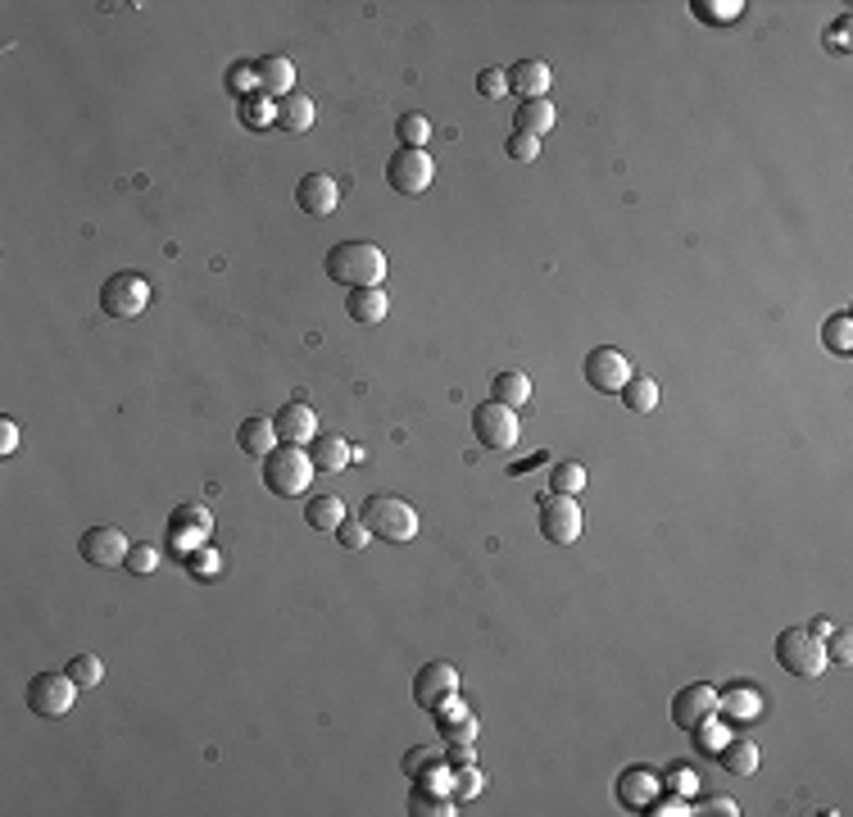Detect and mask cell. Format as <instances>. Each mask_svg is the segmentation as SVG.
<instances>
[{
  "label": "cell",
  "mask_w": 853,
  "mask_h": 817,
  "mask_svg": "<svg viewBox=\"0 0 853 817\" xmlns=\"http://www.w3.org/2000/svg\"><path fill=\"white\" fill-rule=\"evenodd\" d=\"M717 713H736V718H754V713H758V695H754V690H745V686L726 690V695L717 699Z\"/></svg>",
  "instance_id": "836d02e7"
},
{
  "label": "cell",
  "mask_w": 853,
  "mask_h": 817,
  "mask_svg": "<svg viewBox=\"0 0 853 817\" xmlns=\"http://www.w3.org/2000/svg\"><path fill=\"white\" fill-rule=\"evenodd\" d=\"M314 459L300 450V445H282V450L264 454V486L273 495H282V500H291V495H304L309 491V482H314Z\"/></svg>",
  "instance_id": "3957f363"
},
{
  "label": "cell",
  "mask_w": 853,
  "mask_h": 817,
  "mask_svg": "<svg viewBox=\"0 0 853 817\" xmlns=\"http://www.w3.org/2000/svg\"><path fill=\"white\" fill-rule=\"evenodd\" d=\"M459 695V672H454V663H427V668L413 677V704L418 709H441L445 699Z\"/></svg>",
  "instance_id": "8fae6325"
},
{
  "label": "cell",
  "mask_w": 853,
  "mask_h": 817,
  "mask_svg": "<svg viewBox=\"0 0 853 817\" xmlns=\"http://www.w3.org/2000/svg\"><path fill=\"white\" fill-rule=\"evenodd\" d=\"M69 677L78 681V690H91V686H100V677H105V663H100L96 654H78V659L69 663Z\"/></svg>",
  "instance_id": "e575fe53"
},
{
  "label": "cell",
  "mask_w": 853,
  "mask_h": 817,
  "mask_svg": "<svg viewBox=\"0 0 853 817\" xmlns=\"http://www.w3.org/2000/svg\"><path fill=\"white\" fill-rule=\"evenodd\" d=\"M314 100L309 96H300V91H291V96H282L277 100V128L282 132H309L314 128Z\"/></svg>",
  "instance_id": "cb8c5ba5"
},
{
  "label": "cell",
  "mask_w": 853,
  "mask_h": 817,
  "mask_svg": "<svg viewBox=\"0 0 853 817\" xmlns=\"http://www.w3.org/2000/svg\"><path fill=\"white\" fill-rule=\"evenodd\" d=\"M359 518L368 522V532L377 536V541H391V545H404L418 536V513H413V504L395 500V495H368L359 509Z\"/></svg>",
  "instance_id": "7a4b0ae2"
},
{
  "label": "cell",
  "mask_w": 853,
  "mask_h": 817,
  "mask_svg": "<svg viewBox=\"0 0 853 817\" xmlns=\"http://www.w3.org/2000/svg\"><path fill=\"white\" fill-rule=\"evenodd\" d=\"M436 178V164L427 150H395L391 164H386V182H391V191H400V196H422V191L432 187Z\"/></svg>",
  "instance_id": "9c48e42d"
},
{
  "label": "cell",
  "mask_w": 853,
  "mask_h": 817,
  "mask_svg": "<svg viewBox=\"0 0 853 817\" xmlns=\"http://www.w3.org/2000/svg\"><path fill=\"white\" fill-rule=\"evenodd\" d=\"M504 73H509V91H518L522 100H536L550 91V64L545 60H518Z\"/></svg>",
  "instance_id": "44dd1931"
},
{
  "label": "cell",
  "mask_w": 853,
  "mask_h": 817,
  "mask_svg": "<svg viewBox=\"0 0 853 817\" xmlns=\"http://www.w3.org/2000/svg\"><path fill=\"white\" fill-rule=\"evenodd\" d=\"M345 314L363 327H377L386 314H391V296H386L382 286H359V291H350V300H345Z\"/></svg>",
  "instance_id": "ac0fdd59"
},
{
  "label": "cell",
  "mask_w": 853,
  "mask_h": 817,
  "mask_svg": "<svg viewBox=\"0 0 853 817\" xmlns=\"http://www.w3.org/2000/svg\"><path fill=\"white\" fill-rule=\"evenodd\" d=\"M690 10H695V19H704V23H736L745 5H740V0H722V5H708V0H695Z\"/></svg>",
  "instance_id": "74e56055"
},
{
  "label": "cell",
  "mask_w": 853,
  "mask_h": 817,
  "mask_svg": "<svg viewBox=\"0 0 853 817\" xmlns=\"http://www.w3.org/2000/svg\"><path fill=\"white\" fill-rule=\"evenodd\" d=\"M645 813H654V817H686L690 804H686V795H667V799H654Z\"/></svg>",
  "instance_id": "f6af8a7d"
},
{
  "label": "cell",
  "mask_w": 853,
  "mask_h": 817,
  "mask_svg": "<svg viewBox=\"0 0 853 817\" xmlns=\"http://www.w3.org/2000/svg\"><path fill=\"white\" fill-rule=\"evenodd\" d=\"M209 527H214L209 509H200V504H187V509H177V513H173V522H168V536H173L177 550H196V545L209 536Z\"/></svg>",
  "instance_id": "e0dca14e"
},
{
  "label": "cell",
  "mask_w": 853,
  "mask_h": 817,
  "mask_svg": "<svg viewBox=\"0 0 853 817\" xmlns=\"http://www.w3.org/2000/svg\"><path fill=\"white\" fill-rule=\"evenodd\" d=\"M713 758L722 763V772H731V777H754L758 772V745L745 736H731Z\"/></svg>",
  "instance_id": "7402d4cb"
},
{
  "label": "cell",
  "mask_w": 853,
  "mask_h": 817,
  "mask_svg": "<svg viewBox=\"0 0 853 817\" xmlns=\"http://www.w3.org/2000/svg\"><path fill=\"white\" fill-rule=\"evenodd\" d=\"M613 795H618V804L622 808H631V813H645L649 804L658 799V777H654V768H622L618 772V786H613Z\"/></svg>",
  "instance_id": "9a60e30c"
},
{
  "label": "cell",
  "mask_w": 853,
  "mask_h": 817,
  "mask_svg": "<svg viewBox=\"0 0 853 817\" xmlns=\"http://www.w3.org/2000/svg\"><path fill=\"white\" fill-rule=\"evenodd\" d=\"M409 813L413 817H454V799L441 795V790H427L418 781V786H413V795H409Z\"/></svg>",
  "instance_id": "f546056e"
},
{
  "label": "cell",
  "mask_w": 853,
  "mask_h": 817,
  "mask_svg": "<svg viewBox=\"0 0 853 817\" xmlns=\"http://www.w3.org/2000/svg\"><path fill=\"white\" fill-rule=\"evenodd\" d=\"M255 78H259V91H264L268 100H282L295 91V69L286 55H268V60L255 64Z\"/></svg>",
  "instance_id": "ffe728a7"
},
{
  "label": "cell",
  "mask_w": 853,
  "mask_h": 817,
  "mask_svg": "<svg viewBox=\"0 0 853 817\" xmlns=\"http://www.w3.org/2000/svg\"><path fill=\"white\" fill-rule=\"evenodd\" d=\"M309 459H314L318 473H345V468H350V459H354V445L345 441V436H336V432H318Z\"/></svg>",
  "instance_id": "d6986e66"
},
{
  "label": "cell",
  "mask_w": 853,
  "mask_h": 817,
  "mask_svg": "<svg viewBox=\"0 0 853 817\" xmlns=\"http://www.w3.org/2000/svg\"><path fill=\"white\" fill-rule=\"evenodd\" d=\"M19 450V427L10 418H0V454H14Z\"/></svg>",
  "instance_id": "f907efd6"
},
{
  "label": "cell",
  "mask_w": 853,
  "mask_h": 817,
  "mask_svg": "<svg viewBox=\"0 0 853 817\" xmlns=\"http://www.w3.org/2000/svg\"><path fill=\"white\" fill-rule=\"evenodd\" d=\"M849 645H853L849 631H835L831 645H826V659H831V663H849Z\"/></svg>",
  "instance_id": "c3c4849f"
},
{
  "label": "cell",
  "mask_w": 853,
  "mask_h": 817,
  "mask_svg": "<svg viewBox=\"0 0 853 817\" xmlns=\"http://www.w3.org/2000/svg\"><path fill=\"white\" fill-rule=\"evenodd\" d=\"M822 341L831 345V350H840V355H849V350H853V318L849 314H835L831 323L822 327Z\"/></svg>",
  "instance_id": "d590c367"
},
{
  "label": "cell",
  "mask_w": 853,
  "mask_h": 817,
  "mask_svg": "<svg viewBox=\"0 0 853 817\" xmlns=\"http://www.w3.org/2000/svg\"><path fill=\"white\" fill-rule=\"evenodd\" d=\"M472 436H477L486 450H513L518 445V414L500 400H486L472 409Z\"/></svg>",
  "instance_id": "ba28073f"
},
{
  "label": "cell",
  "mask_w": 853,
  "mask_h": 817,
  "mask_svg": "<svg viewBox=\"0 0 853 817\" xmlns=\"http://www.w3.org/2000/svg\"><path fill=\"white\" fill-rule=\"evenodd\" d=\"M273 427H277V436H282V445H309L318 436V418H314V409H309L304 400L277 409Z\"/></svg>",
  "instance_id": "2e32d148"
},
{
  "label": "cell",
  "mask_w": 853,
  "mask_h": 817,
  "mask_svg": "<svg viewBox=\"0 0 853 817\" xmlns=\"http://www.w3.org/2000/svg\"><path fill=\"white\" fill-rule=\"evenodd\" d=\"M550 128H554V105H550V96L522 100V105H518V132H527V137L540 141Z\"/></svg>",
  "instance_id": "484cf974"
},
{
  "label": "cell",
  "mask_w": 853,
  "mask_h": 817,
  "mask_svg": "<svg viewBox=\"0 0 853 817\" xmlns=\"http://www.w3.org/2000/svg\"><path fill=\"white\" fill-rule=\"evenodd\" d=\"M150 305V282L141 273H114L100 286V309L109 318H137Z\"/></svg>",
  "instance_id": "52a82bcc"
},
{
  "label": "cell",
  "mask_w": 853,
  "mask_h": 817,
  "mask_svg": "<svg viewBox=\"0 0 853 817\" xmlns=\"http://www.w3.org/2000/svg\"><path fill=\"white\" fill-rule=\"evenodd\" d=\"M826 41H831V50L849 55V14H844V19H835V28L826 32Z\"/></svg>",
  "instance_id": "681fc988"
},
{
  "label": "cell",
  "mask_w": 853,
  "mask_h": 817,
  "mask_svg": "<svg viewBox=\"0 0 853 817\" xmlns=\"http://www.w3.org/2000/svg\"><path fill=\"white\" fill-rule=\"evenodd\" d=\"M536 522H540V536L550 545H572L581 536V509L572 495H540L536 500Z\"/></svg>",
  "instance_id": "5b68a950"
},
{
  "label": "cell",
  "mask_w": 853,
  "mask_h": 817,
  "mask_svg": "<svg viewBox=\"0 0 853 817\" xmlns=\"http://www.w3.org/2000/svg\"><path fill=\"white\" fill-rule=\"evenodd\" d=\"M713 808H717V813H726V817H736V813H740V808H736V799H717Z\"/></svg>",
  "instance_id": "f5cc1de1"
},
{
  "label": "cell",
  "mask_w": 853,
  "mask_h": 817,
  "mask_svg": "<svg viewBox=\"0 0 853 817\" xmlns=\"http://www.w3.org/2000/svg\"><path fill=\"white\" fill-rule=\"evenodd\" d=\"M436 713V731H441L445 740H472L477 736V718H472L468 709H463V699H445L441 709H432Z\"/></svg>",
  "instance_id": "603a6c76"
},
{
  "label": "cell",
  "mask_w": 853,
  "mask_h": 817,
  "mask_svg": "<svg viewBox=\"0 0 853 817\" xmlns=\"http://www.w3.org/2000/svg\"><path fill=\"white\" fill-rule=\"evenodd\" d=\"M491 400H500V404H509V409H522V404L531 400V377L522 373V368H509V373H500L491 382Z\"/></svg>",
  "instance_id": "83f0119b"
},
{
  "label": "cell",
  "mask_w": 853,
  "mask_h": 817,
  "mask_svg": "<svg viewBox=\"0 0 853 817\" xmlns=\"http://www.w3.org/2000/svg\"><path fill=\"white\" fill-rule=\"evenodd\" d=\"M622 404H627L631 414H654L658 409V382L654 377H645V373H631L627 377V386H622Z\"/></svg>",
  "instance_id": "4316f807"
},
{
  "label": "cell",
  "mask_w": 853,
  "mask_h": 817,
  "mask_svg": "<svg viewBox=\"0 0 853 817\" xmlns=\"http://www.w3.org/2000/svg\"><path fill=\"white\" fill-rule=\"evenodd\" d=\"M631 377V364L622 350H613V345H595L586 355V382L595 386L599 395H618L622 386H627Z\"/></svg>",
  "instance_id": "30bf717a"
},
{
  "label": "cell",
  "mask_w": 853,
  "mask_h": 817,
  "mask_svg": "<svg viewBox=\"0 0 853 817\" xmlns=\"http://www.w3.org/2000/svg\"><path fill=\"white\" fill-rule=\"evenodd\" d=\"M304 522L314 527V532H336L345 522V504L336 500V495H318V500H309V509H304Z\"/></svg>",
  "instance_id": "f1b7e54d"
},
{
  "label": "cell",
  "mask_w": 853,
  "mask_h": 817,
  "mask_svg": "<svg viewBox=\"0 0 853 817\" xmlns=\"http://www.w3.org/2000/svg\"><path fill=\"white\" fill-rule=\"evenodd\" d=\"M717 690L713 686H686L677 690V699H672V722H677L681 731H695L699 722L717 718Z\"/></svg>",
  "instance_id": "4fadbf2b"
},
{
  "label": "cell",
  "mask_w": 853,
  "mask_h": 817,
  "mask_svg": "<svg viewBox=\"0 0 853 817\" xmlns=\"http://www.w3.org/2000/svg\"><path fill=\"white\" fill-rule=\"evenodd\" d=\"M73 699H78V681L69 672H37L28 681V709L37 718H64L73 709Z\"/></svg>",
  "instance_id": "8992f818"
},
{
  "label": "cell",
  "mask_w": 853,
  "mask_h": 817,
  "mask_svg": "<svg viewBox=\"0 0 853 817\" xmlns=\"http://www.w3.org/2000/svg\"><path fill=\"white\" fill-rule=\"evenodd\" d=\"M432 758H436V749H427V745L409 749V754H404V772H409V777H418V772L427 768V763H432Z\"/></svg>",
  "instance_id": "7dc6e473"
},
{
  "label": "cell",
  "mask_w": 853,
  "mask_h": 817,
  "mask_svg": "<svg viewBox=\"0 0 853 817\" xmlns=\"http://www.w3.org/2000/svg\"><path fill=\"white\" fill-rule=\"evenodd\" d=\"M236 445L246 454H273L277 450V427H273V418H246V423L236 427Z\"/></svg>",
  "instance_id": "d4e9b609"
},
{
  "label": "cell",
  "mask_w": 853,
  "mask_h": 817,
  "mask_svg": "<svg viewBox=\"0 0 853 817\" xmlns=\"http://www.w3.org/2000/svg\"><path fill=\"white\" fill-rule=\"evenodd\" d=\"M504 155L518 159V164H531V159L540 155V141H536V137H527V132H513V137L504 141Z\"/></svg>",
  "instance_id": "60d3db41"
},
{
  "label": "cell",
  "mask_w": 853,
  "mask_h": 817,
  "mask_svg": "<svg viewBox=\"0 0 853 817\" xmlns=\"http://www.w3.org/2000/svg\"><path fill=\"white\" fill-rule=\"evenodd\" d=\"M214 545H209V559H196L191 563V572H196V577H218V559H214Z\"/></svg>",
  "instance_id": "816d5d0a"
},
{
  "label": "cell",
  "mask_w": 853,
  "mask_h": 817,
  "mask_svg": "<svg viewBox=\"0 0 853 817\" xmlns=\"http://www.w3.org/2000/svg\"><path fill=\"white\" fill-rule=\"evenodd\" d=\"M123 568H128V572H155L159 568V550H155V545H137V550H128Z\"/></svg>",
  "instance_id": "7bdbcfd3"
},
{
  "label": "cell",
  "mask_w": 853,
  "mask_h": 817,
  "mask_svg": "<svg viewBox=\"0 0 853 817\" xmlns=\"http://www.w3.org/2000/svg\"><path fill=\"white\" fill-rule=\"evenodd\" d=\"M295 205H300V214H309V218H327L336 205H341V187H336L327 173H304L300 187H295Z\"/></svg>",
  "instance_id": "5bb4252c"
},
{
  "label": "cell",
  "mask_w": 853,
  "mask_h": 817,
  "mask_svg": "<svg viewBox=\"0 0 853 817\" xmlns=\"http://www.w3.org/2000/svg\"><path fill=\"white\" fill-rule=\"evenodd\" d=\"M726 740H731V731H726L722 722H713V718L699 722V727H695V745H699V754H717V749H722Z\"/></svg>",
  "instance_id": "f35d334b"
},
{
  "label": "cell",
  "mask_w": 853,
  "mask_h": 817,
  "mask_svg": "<svg viewBox=\"0 0 853 817\" xmlns=\"http://www.w3.org/2000/svg\"><path fill=\"white\" fill-rule=\"evenodd\" d=\"M128 536L118 532V527H87L78 541V554L91 563V568H114V563L128 559Z\"/></svg>",
  "instance_id": "7c38bea8"
},
{
  "label": "cell",
  "mask_w": 853,
  "mask_h": 817,
  "mask_svg": "<svg viewBox=\"0 0 853 817\" xmlns=\"http://www.w3.org/2000/svg\"><path fill=\"white\" fill-rule=\"evenodd\" d=\"M550 486H554L559 495H577L581 486H586V468H581V463H554Z\"/></svg>",
  "instance_id": "8d00e7d4"
},
{
  "label": "cell",
  "mask_w": 853,
  "mask_h": 817,
  "mask_svg": "<svg viewBox=\"0 0 853 817\" xmlns=\"http://www.w3.org/2000/svg\"><path fill=\"white\" fill-rule=\"evenodd\" d=\"M241 123H250V128H268V123H277V100L246 96L241 100Z\"/></svg>",
  "instance_id": "d6a6232c"
},
{
  "label": "cell",
  "mask_w": 853,
  "mask_h": 817,
  "mask_svg": "<svg viewBox=\"0 0 853 817\" xmlns=\"http://www.w3.org/2000/svg\"><path fill=\"white\" fill-rule=\"evenodd\" d=\"M667 790H672V795H690V790H695V772H690L686 763L667 768Z\"/></svg>",
  "instance_id": "bcb514c9"
},
{
  "label": "cell",
  "mask_w": 853,
  "mask_h": 817,
  "mask_svg": "<svg viewBox=\"0 0 853 817\" xmlns=\"http://www.w3.org/2000/svg\"><path fill=\"white\" fill-rule=\"evenodd\" d=\"M327 277L350 286V291H359V286H382L386 255L373 241H341V246L327 250Z\"/></svg>",
  "instance_id": "6da1fadb"
},
{
  "label": "cell",
  "mask_w": 853,
  "mask_h": 817,
  "mask_svg": "<svg viewBox=\"0 0 853 817\" xmlns=\"http://www.w3.org/2000/svg\"><path fill=\"white\" fill-rule=\"evenodd\" d=\"M481 790H486V777H481L477 763H459L450 777V799L454 804H468V799H477Z\"/></svg>",
  "instance_id": "4dcf8cb0"
},
{
  "label": "cell",
  "mask_w": 853,
  "mask_h": 817,
  "mask_svg": "<svg viewBox=\"0 0 853 817\" xmlns=\"http://www.w3.org/2000/svg\"><path fill=\"white\" fill-rule=\"evenodd\" d=\"M227 87H232V91H236V96L246 100V96H250V91H255V87H259V78H255V64H236V69H232V73H227Z\"/></svg>",
  "instance_id": "ee69618b"
},
{
  "label": "cell",
  "mask_w": 853,
  "mask_h": 817,
  "mask_svg": "<svg viewBox=\"0 0 853 817\" xmlns=\"http://www.w3.org/2000/svg\"><path fill=\"white\" fill-rule=\"evenodd\" d=\"M368 536H373V532H368V522H363V518H345L341 527H336V541H341L345 550H354V554L368 545Z\"/></svg>",
  "instance_id": "ab89813d"
},
{
  "label": "cell",
  "mask_w": 853,
  "mask_h": 817,
  "mask_svg": "<svg viewBox=\"0 0 853 817\" xmlns=\"http://www.w3.org/2000/svg\"><path fill=\"white\" fill-rule=\"evenodd\" d=\"M477 91L486 100H500L504 91H509V73H504V69H481L477 73Z\"/></svg>",
  "instance_id": "b9f144b4"
},
{
  "label": "cell",
  "mask_w": 853,
  "mask_h": 817,
  "mask_svg": "<svg viewBox=\"0 0 853 817\" xmlns=\"http://www.w3.org/2000/svg\"><path fill=\"white\" fill-rule=\"evenodd\" d=\"M395 137L404 141V150H427V137H432V119L427 114H404L395 123Z\"/></svg>",
  "instance_id": "1f68e13d"
},
{
  "label": "cell",
  "mask_w": 853,
  "mask_h": 817,
  "mask_svg": "<svg viewBox=\"0 0 853 817\" xmlns=\"http://www.w3.org/2000/svg\"><path fill=\"white\" fill-rule=\"evenodd\" d=\"M776 663L785 672H795V677H822L826 672V640L808 627H785L776 636Z\"/></svg>",
  "instance_id": "277c9868"
}]
</instances>
